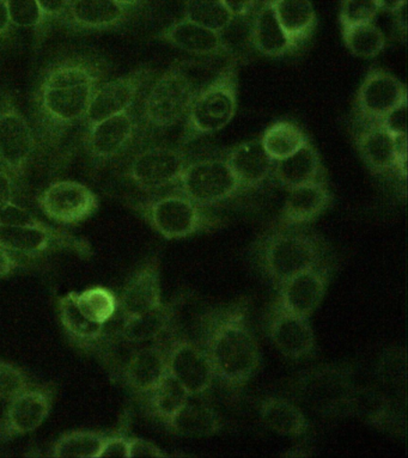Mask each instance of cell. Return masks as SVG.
Segmentation results:
<instances>
[{"instance_id": "obj_1", "label": "cell", "mask_w": 408, "mask_h": 458, "mask_svg": "<svg viewBox=\"0 0 408 458\" xmlns=\"http://www.w3.org/2000/svg\"><path fill=\"white\" fill-rule=\"evenodd\" d=\"M107 60L69 53L42 70L33 94L38 151L55 157L71 131L83 123L92 98L107 80Z\"/></svg>"}, {"instance_id": "obj_2", "label": "cell", "mask_w": 408, "mask_h": 458, "mask_svg": "<svg viewBox=\"0 0 408 458\" xmlns=\"http://www.w3.org/2000/svg\"><path fill=\"white\" fill-rule=\"evenodd\" d=\"M250 307V300L241 298L208 312L202 319V349L210 358L216 379L234 396L242 392L261 367Z\"/></svg>"}, {"instance_id": "obj_3", "label": "cell", "mask_w": 408, "mask_h": 458, "mask_svg": "<svg viewBox=\"0 0 408 458\" xmlns=\"http://www.w3.org/2000/svg\"><path fill=\"white\" fill-rule=\"evenodd\" d=\"M258 267L278 289L298 273L332 260L328 243L320 233L297 227H275L255 247Z\"/></svg>"}, {"instance_id": "obj_4", "label": "cell", "mask_w": 408, "mask_h": 458, "mask_svg": "<svg viewBox=\"0 0 408 458\" xmlns=\"http://www.w3.org/2000/svg\"><path fill=\"white\" fill-rule=\"evenodd\" d=\"M239 59L232 58L214 80L199 90L184 118V144L228 126L239 106Z\"/></svg>"}, {"instance_id": "obj_5", "label": "cell", "mask_w": 408, "mask_h": 458, "mask_svg": "<svg viewBox=\"0 0 408 458\" xmlns=\"http://www.w3.org/2000/svg\"><path fill=\"white\" fill-rule=\"evenodd\" d=\"M133 208L166 240H183L223 226V219L177 191L137 202Z\"/></svg>"}, {"instance_id": "obj_6", "label": "cell", "mask_w": 408, "mask_h": 458, "mask_svg": "<svg viewBox=\"0 0 408 458\" xmlns=\"http://www.w3.org/2000/svg\"><path fill=\"white\" fill-rule=\"evenodd\" d=\"M183 63L166 69L151 84L141 106L140 125L150 131H166L186 118L199 90Z\"/></svg>"}, {"instance_id": "obj_7", "label": "cell", "mask_w": 408, "mask_h": 458, "mask_svg": "<svg viewBox=\"0 0 408 458\" xmlns=\"http://www.w3.org/2000/svg\"><path fill=\"white\" fill-rule=\"evenodd\" d=\"M174 190L207 208L232 200L244 191L225 158L188 163Z\"/></svg>"}, {"instance_id": "obj_8", "label": "cell", "mask_w": 408, "mask_h": 458, "mask_svg": "<svg viewBox=\"0 0 408 458\" xmlns=\"http://www.w3.org/2000/svg\"><path fill=\"white\" fill-rule=\"evenodd\" d=\"M353 381L350 369L326 365L302 372L294 389L317 413L324 417H349Z\"/></svg>"}, {"instance_id": "obj_9", "label": "cell", "mask_w": 408, "mask_h": 458, "mask_svg": "<svg viewBox=\"0 0 408 458\" xmlns=\"http://www.w3.org/2000/svg\"><path fill=\"white\" fill-rule=\"evenodd\" d=\"M38 152L37 134L10 94L0 99V165L22 182Z\"/></svg>"}, {"instance_id": "obj_10", "label": "cell", "mask_w": 408, "mask_h": 458, "mask_svg": "<svg viewBox=\"0 0 408 458\" xmlns=\"http://www.w3.org/2000/svg\"><path fill=\"white\" fill-rule=\"evenodd\" d=\"M0 246L13 255L38 258L52 251H73L84 260L92 257L90 243L44 222L31 225H0Z\"/></svg>"}, {"instance_id": "obj_11", "label": "cell", "mask_w": 408, "mask_h": 458, "mask_svg": "<svg viewBox=\"0 0 408 458\" xmlns=\"http://www.w3.org/2000/svg\"><path fill=\"white\" fill-rule=\"evenodd\" d=\"M188 163L186 154L179 148L150 147L134 155L125 176L138 190L155 193L175 188Z\"/></svg>"}, {"instance_id": "obj_12", "label": "cell", "mask_w": 408, "mask_h": 458, "mask_svg": "<svg viewBox=\"0 0 408 458\" xmlns=\"http://www.w3.org/2000/svg\"><path fill=\"white\" fill-rule=\"evenodd\" d=\"M155 74L152 67L140 66L125 76L99 85L85 115V130L102 120L132 109L137 99L154 80Z\"/></svg>"}, {"instance_id": "obj_13", "label": "cell", "mask_w": 408, "mask_h": 458, "mask_svg": "<svg viewBox=\"0 0 408 458\" xmlns=\"http://www.w3.org/2000/svg\"><path fill=\"white\" fill-rule=\"evenodd\" d=\"M140 132V120L133 110L102 120L85 131L84 148L92 165H108L125 154Z\"/></svg>"}, {"instance_id": "obj_14", "label": "cell", "mask_w": 408, "mask_h": 458, "mask_svg": "<svg viewBox=\"0 0 408 458\" xmlns=\"http://www.w3.org/2000/svg\"><path fill=\"white\" fill-rule=\"evenodd\" d=\"M168 371L191 397L207 395L216 381L207 351L195 341L177 336L175 332L168 344Z\"/></svg>"}, {"instance_id": "obj_15", "label": "cell", "mask_w": 408, "mask_h": 458, "mask_svg": "<svg viewBox=\"0 0 408 458\" xmlns=\"http://www.w3.org/2000/svg\"><path fill=\"white\" fill-rule=\"evenodd\" d=\"M44 215L60 225H78L98 212V195L76 181L63 180L49 184L38 198Z\"/></svg>"}, {"instance_id": "obj_16", "label": "cell", "mask_w": 408, "mask_h": 458, "mask_svg": "<svg viewBox=\"0 0 408 458\" xmlns=\"http://www.w3.org/2000/svg\"><path fill=\"white\" fill-rule=\"evenodd\" d=\"M404 101L407 88L399 78L383 69H371L358 89L354 113L361 127L376 125Z\"/></svg>"}, {"instance_id": "obj_17", "label": "cell", "mask_w": 408, "mask_h": 458, "mask_svg": "<svg viewBox=\"0 0 408 458\" xmlns=\"http://www.w3.org/2000/svg\"><path fill=\"white\" fill-rule=\"evenodd\" d=\"M336 266L332 260L317 267L298 273L276 289V307L293 314L310 318L327 293Z\"/></svg>"}, {"instance_id": "obj_18", "label": "cell", "mask_w": 408, "mask_h": 458, "mask_svg": "<svg viewBox=\"0 0 408 458\" xmlns=\"http://www.w3.org/2000/svg\"><path fill=\"white\" fill-rule=\"evenodd\" d=\"M55 392L49 386L31 385L9 401L0 420V442L28 435L40 428L51 413Z\"/></svg>"}, {"instance_id": "obj_19", "label": "cell", "mask_w": 408, "mask_h": 458, "mask_svg": "<svg viewBox=\"0 0 408 458\" xmlns=\"http://www.w3.org/2000/svg\"><path fill=\"white\" fill-rule=\"evenodd\" d=\"M266 329L276 349L287 360H308L317 352V336L310 318L284 310L273 304Z\"/></svg>"}, {"instance_id": "obj_20", "label": "cell", "mask_w": 408, "mask_h": 458, "mask_svg": "<svg viewBox=\"0 0 408 458\" xmlns=\"http://www.w3.org/2000/svg\"><path fill=\"white\" fill-rule=\"evenodd\" d=\"M132 13L116 0H70L59 24L74 33H101L125 26Z\"/></svg>"}, {"instance_id": "obj_21", "label": "cell", "mask_w": 408, "mask_h": 458, "mask_svg": "<svg viewBox=\"0 0 408 458\" xmlns=\"http://www.w3.org/2000/svg\"><path fill=\"white\" fill-rule=\"evenodd\" d=\"M156 38L195 56L235 58L232 46L225 42L222 33L191 22L184 17L163 28Z\"/></svg>"}, {"instance_id": "obj_22", "label": "cell", "mask_w": 408, "mask_h": 458, "mask_svg": "<svg viewBox=\"0 0 408 458\" xmlns=\"http://www.w3.org/2000/svg\"><path fill=\"white\" fill-rule=\"evenodd\" d=\"M175 329L154 345L141 347L132 353L123 369V381L138 396H147L169 374L168 344Z\"/></svg>"}, {"instance_id": "obj_23", "label": "cell", "mask_w": 408, "mask_h": 458, "mask_svg": "<svg viewBox=\"0 0 408 458\" xmlns=\"http://www.w3.org/2000/svg\"><path fill=\"white\" fill-rule=\"evenodd\" d=\"M162 303L161 267L158 258L154 257L127 280L119 297V312L123 319L133 318Z\"/></svg>"}, {"instance_id": "obj_24", "label": "cell", "mask_w": 408, "mask_h": 458, "mask_svg": "<svg viewBox=\"0 0 408 458\" xmlns=\"http://www.w3.org/2000/svg\"><path fill=\"white\" fill-rule=\"evenodd\" d=\"M333 202L325 179L289 191L275 227L305 226L324 215Z\"/></svg>"}, {"instance_id": "obj_25", "label": "cell", "mask_w": 408, "mask_h": 458, "mask_svg": "<svg viewBox=\"0 0 408 458\" xmlns=\"http://www.w3.org/2000/svg\"><path fill=\"white\" fill-rule=\"evenodd\" d=\"M187 294L180 293L172 301L133 318H123L120 336L126 343L140 345L154 343L172 332L177 315L186 301Z\"/></svg>"}, {"instance_id": "obj_26", "label": "cell", "mask_w": 408, "mask_h": 458, "mask_svg": "<svg viewBox=\"0 0 408 458\" xmlns=\"http://www.w3.org/2000/svg\"><path fill=\"white\" fill-rule=\"evenodd\" d=\"M244 191L257 190L272 176L275 161L262 147L260 138L244 141L225 158Z\"/></svg>"}, {"instance_id": "obj_27", "label": "cell", "mask_w": 408, "mask_h": 458, "mask_svg": "<svg viewBox=\"0 0 408 458\" xmlns=\"http://www.w3.org/2000/svg\"><path fill=\"white\" fill-rule=\"evenodd\" d=\"M272 176L287 191L324 180V165L314 145L308 143L289 157L275 162Z\"/></svg>"}, {"instance_id": "obj_28", "label": "cell", "mask_w": 408, "mask_h": 458, "mask_svg": "<svg viewBox=\"0 0 408 458\" xmlns=\"http://www.w3.org/2000/svg\"><path fill=\"white\" fill-rule=\"evenodd\" d=\"M163 425L172 435L190 438L218 435L225 428V421L214 407L190 401Z\"/></svg>"}, {"instance_id": "obj_29", "label": "cell", "mask_w": 408, "mask_h": 458, "mask_svg": "<svg viewBox=\"0 0 408 458\" xmlns=\"http://www.w3.org/2000/svg\"><path fill=\"white\" fill-rule=\"evenodd\" d=\"M251 40L254 48L268 58H283L297 51L280 26L271 0H264L259 6L251 26Z\"/></svg>"}, {"instance_id": "obj_30", "label": "cell", "mask_w": 408, "mask_h": 458, "mask_svg": "<svg viewBox=\"0 0 408 458\" xmlns=\"http://www.w3.org/2000/svg\"><path fill=\"white\" fill-rule=\"evenodd\" d=\"M356 147L369 170L381 177H395L394 137L378 125L361 127Z\"/></svg>"}, {"instance_id": "obj_31", "label": "cell", "mask_w": 408, "mask_h": 458, "mask_svg": "<svg viewBox=\"0 0 408 458\" xmlns=\"http://www.w3.org/2000/svg\"><path fill=\"white\" fill-rule=\"evenodd\" d=\"M280 26L294 48L303 47L313 38L318 28V16L311 0H271Z\"/></svg>"}, {"instance_id": "obj_32", "label": "cell", "mask_w": 408, "mask_h": 458, "mask_svg": "<svg viewBox=\"0 0 408 458\" xmlns=\"http://www.w3.org/2000/svg\"><path fill=\"white\" fill-rule=\"evenodd\" d=\"M259 415L266 428L276 435L301 438L310 431V422L303 411L283 397H264L259 404Z\"/></svg>"}, {"instance_id": "obj_33", "label": "cell", "mask_w": 408, "mask_h": 458, "mask_svg": "<svg viewBox=\"0 0 408 458\" xmlns=\"http://www.w3.org/2000/svg\"><path fill=\"white\" fill-rule=\"evenodd\" d=\"M59 318L69 339L83 350H94L101 344L105 335V326L85 318L76 301L73 293L58 300Z\"/></svg>"}, {"instance_id": "obj_34", "label": "cell", "mask_w": 408, "mask_h": 458, "mask_svg": "<svg viewBox=\"0 0 408 458\" xmlns=\"http://www.w3.org/2000/svg\"><path fill=\"white\" fill-rule=\"evenodd\" d=\"M260 140L265 151L275 162L289 157L304 145L310 143V137L304 131L290 120L273 123L262 133Z\"/></svg>"}, {"instance_id": "obj_35", "label": "cell", "mask_w": 408, "mask_h": 458, "mask_svg": "<svg viewBox=\"0 0 408 458\" xmlns=\"http://www.w3.org/2000/svg\"><path fill=\"white\" fill-rule=\"evenodd\" d=\"M190 395L183 386L168 374L150 394L145 396L149 413L165 424L187 401Z\"/></svg>"}, {"instance_id": "obj_36", "label": "cell", "mask_w": 408, "mask_h": 458, "mask_svg": "<svg viewBox=\"0 0 408 458\" xmlns=\"http://www.w3.org/2000/svg\"><path fill=\"white\" fill-rule=\"evenodd\" d=\"M73 298L81 314L98 325H107L119 312V298L107 287H90L73 293Z\"/></svg>"}, {"instance_id": "obj_37", "label": "cell", "mask_w": 408, "mask_h": 458, "mask_svg": "<svg viewBox=\"0 0 408 458\" xmlns=\"http://www.w3.org/2000/svg\"><path fill=\"white\" fill-rule=\"evenodd\" d=\"M112 433L72 431L60 437L53 446V457L98 458L99 451Z\"/></svg>"}, {"instance_id": "obj_38", "label": "cell", "mask_w": 408, "mask_h": 458, "mask_svg": "<svg viewBox=\"0 0 408 458\" xmlns=\"http://www.w3.org/2000/svg\"><path fill=\"white\" fill-rule=\"evenodd\" d=\"M342 34L346 48L357 58H375L387 46L386 35L374 22L346 28Z\"/></svg>"}, {"instance_id": "obj_39", "label": "cell", "mask_w": 408, "mask_h": 458, "mask_svg": "<svg viewBox=\"0 0 408 458\" xmlns=\"http://www.w3.org/2000/svg\"><path fill=\"white\" fill-rule=\"evenodd\" d=\"M184 19L223 34L232 26L235 17L223 0H186Z\"/></svg>"}, {"instance_id": "obj_40", "label": "cell", "mask_w": 408, "mask_h": 458, "mask_svg": "<svg viewBox=\"0 0 408 458\" xmlns=\"http://www.w3.org/2000/svg\"><path fill=\"white\" fill-rule=\"evenodd\" d=\"M10 21L15 28L34 30L38 44L47 37L38 0H6Z\"/></svg>"}, {"instance_id": "obj_41", "label": "cell", "mask_w": 408, "mask_h": 458, "mask_svg": "<svg viewBox=\"0 0 408 458\" xmlns=\"http://www.w3.org/2000/svg\"><path fill=\"white\" fill-rule=\"evenodd\" d=\"M378 382L388 389L400 390L406 386V356L400 349L387 350L379 360Z\"/></svg>"}, {"instance_id": "obj_42", "label": "cell", "mask_w": 408, "mask_h": 458, "mask_svg": "<svg viewBox=\"0 0 408 458\" xmlns=\"http://www.w3.org/2000/svg\"><path fill=\"white\" fill-rule=\"evenodd\" d=\"M381 12L378 3L370 0H342L340 3L339 22L342 30L374 22Z\"/></svg>"}, {"instance_id": "obj_43", "label": "cell", "mask_w": 408, "mask_h": 458, "mask_svg": "<svg viewBox=\"0 0 408 458\" xmlns=\"http://www.w3.org/2000/svg\"><path fill=\"white\" fill-rule=\"evenodd\" d=\"M31 385L26 372L9 361L0 360V401L9 403Z\"/></svg>"}, {"instance_id": "obj_44", "label": "cell", "mask_w": 408, "mask_h": 458, "mask_svg": "<svg viewBox=\"0 0 408 458\" xmlns=\"http://www.w3.org/2000/svg\"><path fill=\"white\" fill-rule=\"evenodd\" d=\"M376 125L382 127L393 137L406 136L407 134V101L390 110L385 118L379 120Z\"/></svg>"}, {"instance_id": "obj_45", "label": "cell", "mask_w": 408, "mask_h": 458, "mask_svg": "<svg viewBox=\"0 0 408 458\" xmlns=\"http://www.w3.org/2000/svg\"><path fill=\"white\" fill-rule=\"evenodd\" d=\"M41 222L27 208L15 204V201L0 208V225H31Z\"/></svg>"}, {"instance_id": "obj_46", "label": "cell", "mask_w": 408, "mask_h": 458, "mask_svg": "<svg viewBox=\"0 0 408 458\" xmlns=\"http://www.w3.org/2000/svg\"><path fill=\"white\" fill-rule=\"evenodd\" d=\"M130 437L126 429L112 433L99 451L98 458H129Z\"/></svg>"}, {"instance_id": "obj_47", "label": "cell", "mask_w": 408, "mask_h": 458, "mask_svg": "<svg viewBox=\"0 0 408 458\" xmlns=\"http://www.w3.org/2000/svg\"><path fill=\"white\" fill-rule=\"evenodd\" d=\"M38 3L44 16L46 30L49 33L51 28L65 15L70 0H38Z\"/></svg>"}, {"instance_id": "obj_48", "label": "cell", "mask_w": 408, "mask_h": 458, "mask_svg": "<svg viewBox=\"0 0 408 458\" xmlns=\"http://www.w3.org/2000/svg\"><path fill=\"white\" fill-rule=\"evenodd\" d=\"M165 458L169 457V454L165 453L156 445V444L150 442V440L143 438H132L130 437L129 445V458Z\"/></svg>"}, {"instance_id": "obj_49", "label": "cell", "mask_w": 408, "mask_h": 458, "mask_svg": "<svg viewBox=\"0 0 408 458\" xmlns=\"http://www.w3.org/2000/svg\"><path fill=\"white\" fill-rule=\"evenodd\" d=\"M19 183L13 179L12 174L0 165V208L13 202Z\"/></svg>"}, {"instance_id": "obj_50", "label": "cell", "mask_w": 408, "mask_h": 458, "mask_svg": "<svg viewBox=\"0 0 408 458\" xmlns=\"http://www.w3.org/2000/svg\"><path fill=\"white\" fill-rule=\"evenodd\" d=\"M20 261L16 255L10 253L5 248L0 246V280L8 278L20 268Z\"/></svg>"}, {"instance_id": "obj_51", "label": "cell", "mask_w": 408, "mask_h": 458, "mask_svg": "<svg viewBox=\"0 0 408 458\" xmlns=\"http://www.w3.org/2000/svg\"><path fill=\"white\" fill-rule=\"evenodd\" d=\"M234 17H244L253 12L257 0H223Z\"/></svg>"}, {"instance_id": "obj_52", "label": "cell", "mask_w": 408, "mask_h": 458, "mask_svg": "<svg viewBox=\"0 0 408 458\" xmlns=\"http://www.w3.org/2000/svg\"><path fill=\"white\" fill-rule=\"evenodd\" d=\"M13 30H15V27L13 26L12 21H10L6 0H0V41L12 37Z\"/></svg>"}, {"instance_id": "obj_53", "label": "cell", "mask_w": 408, "mask_h": 458, "mask_svg": "<svg viewBox=\"0 0 408 458\" xmlns=\"http://www.w3.org/2000/svg\"><path fill=\"white\" fill-rule=\"evenodd\" d=\"M406 4L400 6L396 12H394L392 15L394 16V23H395V30L397 33L403 34V38H406L407 33V12H406Z\"/></svg>"}, {"instance_id": "obj_54", "label": "cell", "mask_w": 408, "mask_h": 458, "mask_svg": "<svg viewBox=\"0 0 408 458\" xmlns=\"http://www.w3.org/2000/svg\"><path fill=\"white\" fill-rule=\"evenodd\" d=\"M407 0H381L379 3V9L383 10V12H387L389 13H393L396 12L400 6L406 4Z\"/></svg>"}, {"instance_id": "obj_55", "label": "cell", "mask_w": 408, "mask_h": 458, "mask_svg": "<svg viewBox=\"0 0 408 458\" xmlns=\"http://www.w3.org/2000/svg\"><path fill=\"white\" fill-rule=\"evenodd\" d=\"M116 2H118L119 4L125 6L127 9L136 10V8H138L144 0H116Z\"/></svg>"}, {"instance_id": "obj_56", "label": "cell", "mask_w": 408, "mask_h": 458, "mask_svg": "<svg viewBox=\"0 0 408 458\" xmlns=\"http://www.w3.org/2000/svg\"><path fill=\"white\" fill-rule=\"evenodd\" d=\"M370 2L378 3V4L379 5V3H381V0H370Z\"/></svg>"}]
</instances>
